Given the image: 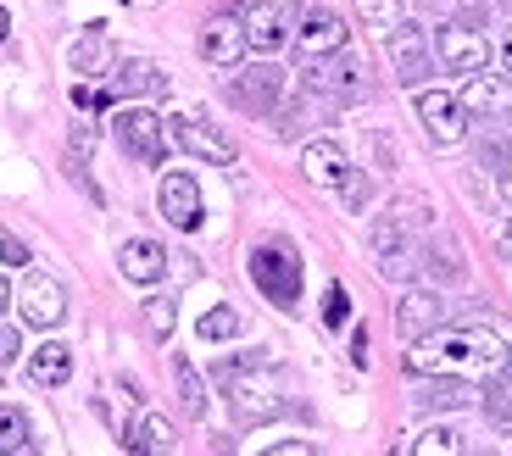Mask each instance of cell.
Listing matches in <instances>:
<instances>
[{
	"instance_id": "cell-30",
	"label": "cell",
	"mask_w": 512,
	"mask_h": 456,
	"mask_svg": "<svg viewBox=\"0 0 512 456\" xmlns=\"http://www.w3.org/2000/svg\"><path fill=\"white\" fill-rule=\"evenodd\" d=\"M357 17L373 34H390V28L401 23V0H357Z\"/></svg>"
},
{
	"instance_id": "cell-38",
	"label": "cell",
	"mask_w": 512,
	"mask_h": 456,
	"mask_svg": "<svg viewBox=\"0 0 512 456\" xmlns=\"http://www.w3.org/2000/svg\"><path fill=\"white\" fill-rule=\"evenodd\" d=\"M262 456H318L307 440H284V445H273V451H262Z\"/></svg>"
},
{
	"instance_id": "cell-22",
	"label": "cell",
	"mask_w": 512,
	"mask_h": 456,
	"mask_svg": "<svg viewBox=\"0 0 512 456\" xmlns=\"http://www.w3.org/2000/svg\"><path fill=\"white\" fill-rule=\"evenodd\" d=\"M128 451L134 456H173V423L162 412H140L128 423Z\"/></svg>"
},
{
	"instance_id": "cell-24",
	"label": "cell",
	"mask_w": 512,
	"mask_h": 456,
	"mask_svg": "<svg viewBox=\"0 0 512 456\" xmlns=\"http://www.w3.org/2000/svg\"><path fill=\"white\" fill-rule=\"evenodd\" d=\"M67 62H73V73H106L112 67V39L101 34V28H84V34L73 39V51H67Z\"/></svg>"
},
{
	"instance_id": "cell-2",
	"label": "cell",
	"mask_w": 512,
	"mask_h": 456,
	"mask_svg": "<svg viewBox=\"0 0 512 456\" xmlns=\"http://www.w3.org/2000/svg\"><path fill=\"white\" fill-rule=\"evenodd\" d=\"M223 384H229V406L240 423H268L284 412V384H279V368H273L268 356L251 362V368H240V373H229Z\"/></svg>"
},
{
	"instance_id": "cell-4",
	"label": "cell",
	"mask_w": 512,
	"mask_h": 456,
	"mask_svg": "<svg viewBox=\"0 0 512 456\" xmlns=\"http://www.w3.org/2000/svg\"><path fill=\"white\" fill-rule=\"evenodd\" d=\"M112 134H117V145L145 167H156L167 156V123L151 106H123V112L112 117Z\"/></svg>"
},
{
	"instance_id": "cell-6",
	"label": "cell",
	"mask_w": 512,
	"mask_h": 456,
	"mask_svg": "<svg viewBox=\"0 0 512 456\" xmlns=\"http://www.w3.org/2000/svg\"><path fill=\"white\" fill-rule=\"evenodd\" d=\"M167 145H184L190 156H201V162H212V167L234 162V140L201 112L195 117H167Z\"/></svg>"
},
{
	"instance_id": "cell-39",
	"label": "cell",
	"mask_w": 512,
	"mask_h": 456,
	"mask_svg": "<svg viewBox=\"0 0 512 456\" xmlns=\"http://www.w3.org/2000/svg\"><path fill=\"white\" fill-rule=\"evenodd\" d=\"M351 362H357V368H368V329L351 334Z\"/></svg>"
},
{
	"instance_id": "cell-13",
	"label": "cell",
	"mask_w": 512,
	"mask_h": 456,
	"mask_svg": "<svg viewBox=\"0 0 512 456\" xmlns=\"http://www.w3.org/2000/svg\"><path fill=\"white\" fill-rule=\"evenodd\" d=\"M390 62H396L401 84H423L429 67H435V56H429V34H423L418 23H396L390 28Z\"/></svg>"
},
{
	"instance_id": "cell-19",
	"label": "cell",
	"mask_w": 512,
	"mask_h": 456,
	"mask_svg": "<svg viewBox=\"0 0 512 456\" xmlns=\"http://www.w3.org/2000/svg\"><path fill=\"white\" fill-rule=\"evenodd\" d=\"M117 273H123L128 284H162L167 279V251L156 240H128L123 251H117Z\"/></svg>"
},
{
	"instance_id": "cell-41",
	"label": "cell",
	"mask_w": 512,
	"mask_h": 456,
	"mask_svg": "<svg viewBox=\"0 0 512 456\" xmlns=\"http://www.w3.org/2000/svg\"><path fill=\"white\" fill-rule=\"evenodd\" d=\"M501 62H507V73H512V28H507V39H501Z\"/></svg>"
},
{
	"instance_id": "cell-27",
	"label": "cell",
	"mask_w": 512,
	"mask_h": 456,
	"mask_svg": "<svg viewBox=\"0 0 512 456\" xmlns=\"http://www.w3.org/2000/svg\"><path fill=\"white\" fill-rule=\"evenodd\" d=\"M195 334H201L206 345L234 340V334H240V312H234V306H212V312H206L201 323H195Z\"/></svg>"
},
{
	"instance_id": "cell-44",
	"label": "cell",
	"mask_w": 512,
	"mask_h": 456,
	"mask_svg": "<svg viewBox=\"0 0 512 456\" xmlns=\"http://www.w3.org/2000/svg\"><path fill=\"white\" fill-rule=\"evenodd\" d=\"M6 306H12V284L0 279V312H6Z\"/></svg>"
},
{
	"instance_id": "cell-37",
	"label": "cell",
	"mask_w": 512,
	"mask_h": 456,
	"mask_svg": "<svg viewBox=\"0 0 512 456\" xmlns=\"http://www.w3.org/2000/svg\"><path fill=\"white\" fill-rule=\"evenodd\" d=\"M0 256H6L12 267H23V262H28V245L17 240V234H0Z\"/></svg>"
},
{
	"instance_id": "cell-9",
	"label": "cell",
	"mask_w": 512,
	"mask_h": 456,
	"mask_svg": "<svg viewBox=\"0 0 512 456\" xmlns=\"http://www.w3.org/2000/svg\"><path fill=\"white\" fill-rule=\"evenodd\" d=\"M418 117H423V128H429V140H435L440 151H451V145L468 140V112H462V101L451 95V89H423Z\"/></svg>"
},
{
	"instance_id": "cell-17",
	"label": "cell",
	"mask_w": 512,
	"mask_h": 456,
	"mask_svg": "<svg viewBox=\"0 0 512 456\" xmlns=\"http://www.w3.org/2000/svg\"><path fill=\"white\" fill-rule=\"evenodd\" d=\"M440 323H446V301H440L435 290H407L396 306V329L401 340H423V334H435Z\"/></svg>"
},
{
	"instance_id": "cell-20",
	"label": "cell",
	"mask_w": 512,
	"mask_h": 456,
	"mask_svg": "<svg viewBox=\"0 0 512 456\" xmlns=\"http://www.w3.org/2000/svg\"><path fill=\"white\" fill-rule=\"evenodd\" d=\"M234 101H240L245 112L268 117L273 106L284 101V78L273 73V67H251V73H240V78H234Z\"/></svg>"
},
{
	"instance_id": "cell-16",
	"label": "cell",
	"mask_w": 512,
	"mask_h": 456,
	"mask_svg": "<svg viewBox=\"0 0 512 456\" xmlns=\"http://www.w3.org/2000/svg\"><path fill=\"white\" fill-rule=\"evenodd\" d=\"M156 201H162V217L173 228H184V234L201 228V184H195V173H167Z\"/></svg>"
},
{
	"instance_id": "cell-31",
	"label": "cell",
	"mask_w": 512,
	"mask_h": 456,
	"mask_svg": "<svg viewBox=\"0 0 512 456\" xmlns=\"http://www.w3.org/2000/svg\"><path fill=\"white\" fill-rule=\"evenodd\" d=\"M173 317H179V301H173V295H151V301H145V323H151L156 340L173 334Z\"/></svg>"
},
{
	"instance_id": "cell-42",
	"label": "cell",
	"mask_w": 512,
	"mask_h": 456,
	"mask_svg": "<svg viewBox=\"0 0 512 456\" xmlns=\"http://www.w3.org/2000/svg\"><path fill=\"white\" fill-rule=\"evenodd\" d=\"M501 201L512 206V167H507V173H501Z\"/></svg>"
},
{
	"instance_id": "cell-18",
	"label": "cell",
	"mask_w": 512,
	"mask_h": 456,
	"mask_svg": "<svg viewBox=\"0 0 512 456\" xmlns=\"http://www.w3.org/2000/svg\"><path fill=\"white\" fill-rule=\"evenodd\" d=\"M301 173H307V184H318V190H340L351 178V156L334 140H312L307 151H301Z\"/></svg>"
},
{
	"instance_id": "cell-8",
	"label": "cell",
	"mask_w": 512,
	"mask_h": 456,
	"mask_svg": "<svg viewBox=\"0 0 512 456\" xmlns=\"http://www.w3.org/2000/svg\"><path fill=\"white\" fill-rule=\"evenodd\" d=\"M290 39H295V51L307 56V62L334 56V51H346V17L329 12V6H307V12L295 17Z\"/></svg>"
},
{
	"instance_id": "cell-21",
	"label": "cell",
	"mask_w": 512,
	"mask_h": 456,
	"mask_svg": "<svg viewBox=\"0 0 512 456\" xmlns=\"http://www.w3.org/2000/svg\"><path fill=\"white\" fill-rule=\"evenodd\" d=\"M162 89H167V73L156 62H145V56L123 62L112 78V95H123V101H145V95H162Z\"/></svg>"
},
{
	"instance_id": "cell-32",
	"label": "cell",
	"mask_w": 512,
	"mask_h": 456,
	"mask_svg": "<svg viewBox=\"0 0 512 456\" xmlns=\"http://www.w3.org/2000/svg\"><path fill=\"white\" fill-rule=\"evenodd\" d=\"M346 317H351L346 284H329V290H323V323H329V329H346Z\"/></svg>"
},
{
	"instance_id": "cell-3",
	"label": "cell",
	"mask_w": 512,
	"mask_h": 456,
	"mask_svg": "<svg viewBox=\"0 0 512 456\" xmlns=\"http://www.w3.org/2000/svg\"><path fill=\"white\" fill-rule=\"evenodd\" d=\"M251 279L256 290L268 295L273 306H295L301 301V262H295V251L284 240H268L251 251Z\"/></svg>"
},
{
	"instance_id": "cell-26",
	"label": "cell",
	"mask_w": 512,
	"mask_h": 456,
	"mask_svg": "<svg viewBox=\"0 0 512 456\" xmlns=\"http://www.w3.org/2000/svg\"><path fill=\"white\" fill-rule=\"evenodd\" d=\"M173 384H179L184 412H190V418H206V384H201V373H195L184 356H173Z\"/></svg>"
},
{
	"instance_id": "cell-12",
	"label": "cell",
	"mask_w": 512,
	"mask_h": 456,
	"mask_svg": "<svg viewBox=\"0 0 512 456\" xmlns=\"http://www.w3.org/2000/svg\"><path fill=\"white\" fill-rule=\"evenodd\" d=\"M195 51H201L206 67H240L245 62V23L240 17H212V23L201 28V39H195Z\"/></svg>"
},
{
	"instance_id": "cell-34",
	"label": "cell",
	"mask_w": 512,
	"mask_h": 456,
	"mask_svg": "<svg viewBox=\"0 0 512 456\" xmlns=\"http://www.w3.org/2000/svg\"><path fill=\"white\" fill-rule=\"evenodd\" d=\"M340 201H346L351 212H357V206H368V178H362L357 167H351V178H346V184H340Z\"/></svg>"
},
{
	"instance_id": "cell-35",
	"label": "cell",
	"mask_w": 512,
	"mask_h": 456,
	"mask_svg": "<svg viewBox=\"0 0 512 456\" xmlns=\"http://www.w3.org/2000/svg\"><path fill=\"white\" fill-rule=\"evenodd\" d=\"M17 356H23V334H17L12 323H0V368H12Z\"/></svg>"
},
{
	"instance_id": "cell-11",
	"label": "cell",
	"mask_w": 512,
	"mask_h": 456,
	"mask_svg": "<svg viewBox=\"0 0 512 456\" xmlns=\"http://www.w3.org/2000/svg\"><path fill=\"white\" fill-rule=\"evenodd\" d=\"M17 306H23V323L28 329H56L67 317V295L51 273H28L23 290H17Z\"/></svg>"
},
{
	"instance_id": "cell-25",
	"label": "cell",
	"mask_w": 512,
	"mask_h": 456,
	"mask_svg": "<svg viewBox=\"0 0 512 456\" xmlns=\"http://www.w3.org/2000/svg\"><path fill=\"white\" fill-rule=\"evenodd\" d=\"M34 451V429H28V418L17 412V406L0 401V456H28Z\"/></svg>"
},
{
	"instance_id": "cell-36",
	"label": "cell",
	"mask_w": 512,
	"mask_h": 456,
	"mask_svg": "<svg viewBox=\"0 0 512 456\" xmlns=\"http://www.w3.org/2000/svg\"><path fill=\"white\" fill-rule=\"evenodd\" d=\"M418 406H462V384H446V390H423Z\"/></svg>"
},
{
	"instance_id": "cell-15",
	"label": "cell",
	"mask_w": 512,
	"mask_h": 456,
	"mask_svg": "<svg viewBox=\"0 0 512 456\" xmlns=\"http://www.w3.org/2000/svg\"><path fill=\"white\" fill-rule=\"evenodd\" d=\"M457 101L468 117H507L512 112V78L507 73H468Z\"/></svg>"
},
{
	"instance_id": "cell-43",
	"label": "cell",
	"mask_w": 512,
	"mask_h": 456,
	"mask_svg": "<svg viewBox=\"0 0 512 456\" xmlns=\"http://www.w3.org/2000/svg\"><path fill=\"white\" fill-rule=\"evenodd\" d=\"M6 34H12V17H6V6H0V45H6Z\"/></svg>"
},
{
	"instance_id": "cell-40",
	"label": "cell",
	"mask_w": 512,
	"mask_h": 456,
	"mask_svg": "<svg viewBox=\"0 0 512 456\" xmlns=\"http://www.w3.org/2000/svg\"><path fill=\"white\" fill-rule=\"evenodd\" d=\"M496 251L507 256V262H512V223H507V228H501V234H496Z\"/></svg>"
},
{
	"instance_id": "cell-29",
	"label": "cell",
	"mask_w": 512,
	"mask_h": 456,
	"mask_svg": "<svg viewBox=\"0 0 512 456\" xmlns=\"http://www.w3.org/2000/svg\"><path fill=\"white\" fill-rule=\"evenodd\" d=\"M496 390L485 395V418L496 423V429H512V368L501 373V379H490Z\"/></svg>"
},
{
	"instance_id": "cell-23",
	"label": "cell",
	"mask_w": 512,
	"mask_h": 456,
	"mask_svg": "<svg viewBox=\"0 0 512 456\" xmlns=\"http://www.w3.org/2000/svg\"><path fill=\"white\" fill-rule=\"evenodd\" d=\"M28 379L39 384V390H56V384L73 379V351H67L62 340H45L34 356H28Z\"/></svg>"
},
{
	"instance_id": "cell-14",
	"label": "cell",
	"mask_w": 512,
	"mask_h": 456,
	"mask_svg": "<svg viewBox=\"0 0 512 456\" xmlns=\"http://www.w3.org/2000/svg\"><path fill=\"white\" fill-rule=\"evenodd\" d=\"M245 45H251L256 56H279L284 45H290V17H284V6L251 0V12H245Z\"/></svg>"
},
{
	"instance_id": "cell-5",
	"label": "cell",
	"mask_w": 512,
	"mask_h": 456,
	"mask_svg": "<svg viewBox=\"0 0 512 456\" xmlns=\"http://www.w3.org/2000/svg\"><path fill=\"white\" fill-rule=\"evenodd\" d=\"M301 84H307V95H340V101H357L362 89H368V67H362V56L334 51V56L307 62Z\"/></svg>"
},
{
	"instance_id": "cell-28",
	"label": "cell",
	"mask_w": 512,
	"mask_h": 456,
	"mask_svg": "<svg viewBox=\"0 0 512 456\" xmlns=\"http://www.w3.org/2000/svg\"><path fill=\"white\" fill-rule=\"evenodd\" d=\"M412 456H462V434L446 429V423H435V429H423L418 440H412Z\"/></svg>"
},
{
	"instance_id": "cell-1",
	"label": "cell",
	"mask_w": 512,
	"mask_h": 456,
	"mask_svg": "<svg viewBox=\"0 0 512 456\" xmlns=\"http://www.w3.org/2000/svg\"><path fill=\"white\" fill-rule=\"evenodd\" d=\"M507 368L512 345L496 329H435L407 351V373L418 379H501Z\"/></svg>"
},
{
	"instance_id": "cell-7",
	"label": "cell",
	"mask_w": 512,
	"mask_h": 456,
	"mask_svg": "<svg viewBox=\"0 0 512 456\" xmlns=\"http://www.w3.org/2000/svg\"><path fill=\"white\" fill-rule=\"evenodd\" d=\"M435 62L446 67V73H485V62H490V39L479 34L474 23H446L435 34Z\"/></svg>"
},
{
	"instance_id": "cell-33",
	"label": "cell",
	"mask_w": 512,
	"mask_h": 456,
	"mask_svg": "<svg viewBox=\"0 0 512 456\" xmlns=\"http://www.w3.org/2000/svg\"><path fill=\"white\" fill-rule=\"evenodd\" d=\"M390 217H396V223H407V228H429V223H435V206H429V201H412V195H407V201L390 206Z\"/></svg>"
},
{
	"instance_id": "cell-10",
	"label": "cell",
	"mask_w": 512,
	"mask_h": 456,
	"mask_svg": "<svg viewBox=\"0 0 512 456\" xmlns=\"http://www.w3.org/2000/svg\"><path fill=\"white\" fill-rule=\"evenodd\" d=\"M373 262H379L384 279H412V267H418L412 228L396 223V217H379V223H373Z\"/></svg>"
}]
</instances>
